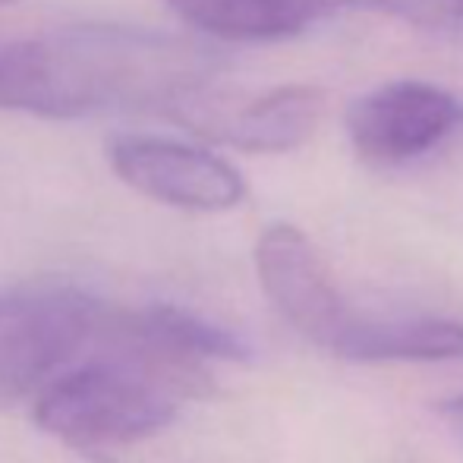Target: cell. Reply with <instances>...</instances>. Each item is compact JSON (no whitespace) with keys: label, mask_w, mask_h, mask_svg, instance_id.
<instances>
[{"label":"cell","mask_w":463,"mask_h":463,"mask_svg":"<svg viewBox=\"0 0 463 463\" xmlns=\"http://www.w3.org/2000/svg\"><path fill=\"white\" fill-rule=\"evenodd\" d=\"M101 299L73 284L0 293V407L44 391L101 328Z\"/></svg>","instance_id":"obj_3"},{"label":"cell","mask_w":463,"mask_h":463,"mask_svg":"<svg viewBox=\"0 0 463 463\" xmlns=\"http://www.w3.org/2000/svg\"><path fill=\"white\" fill-rule=\"evenodd\" d=\"M108 165L139 195L195 214L231 212L246 199V180L231 161L180 139L117 133L104 146Z\"/></svg>","instance_id":"obj_7"},{"label":"cell","mask_w":463,"mask_h":463,"mask_svg":"<svg viewBox=\"0 0 463 463\" xmlns=\"http://www.w3.org/2000/svg\"><path fill=\"white\" fill-rule=\"evenodd\" d=\"M328 108L318 86H278L265 92H231L214 82L180 98L167 117L218 146L240 152L280 155L293 152L316 136Z\"/></svg>","instance_id":"obj_4"},{"label":"cell","mask_w":463,"mask_h":463,"mask_svg":"<svg viewBox=\"0 0 463 463\" xmlns=\"http://www.w3.org/2000/svg\"><path fill=\"white\" fill-rule=\"evenodd\" d=\"M189 25L218 42H278L316 19L306 0H165Z\"/></svg>","instance_id":"obj_8"},{"label":"cell","mask_w":463,"mask_h":463,"mask_svg":"<svg viewBox=\"0 0 463 463\" xmlns=\"http://www.w3.org/2000/svg\"><path fill=\"white\" fill-rule=\"evenodd\" d=\"M306 4L316 13V19L337 10H372L407 19L413 25H426V29L463 25V0H306Z\"/></svg>","instance_id":"obj_11"},{"label":"cell","mask_w":463,"mask_h":463,"mask_svg":"<svg viewBox=\"0 0 463 463\" xmlns=\"http://www.w3.org/2000/svg\"><path fill=\"white\" fill-rule=\"evenodd\" d=\"M148 322L158 328V335H165L171 344H177L180 350L199 356V360H224V363H246L252 360L250 341H243L240 335H233L231 328L212 322L205 316H195L189 309L171 303H152L146 306Z\"/></svg>","instance_id":"obj_10"},{"label":"cell","mask_w":463,"mask_h":463,"mask_svg":"<svg viewBox=\"0 0 463 463\" xmlns=\"http://www.w3.org/2000/svg\"><path fill=\"white\" fill-rule=\"evenodd\" d=\"M441 413H445V420L451 422L458 432H463V394H454L451 401L441 403Z\"/></svg>","instance_id":"obj_12"},{"label":"cell","mask_w":463,"mask_h":463,"mask_svg":"<svg viewBox=\"0 0 463 463\" xmlns=\"http://www.w3.org/2000/svg\"><path fill=\"white\" fill-rule=\"evenodd\" d=\"M224 61L186 35L89 23L0 44V110L80 120L127 110H171L214 82Z\"/></svg>","instance_id":"obj_1"},{"label":"cell","mask_w":463,"mask_h":463,"mask_svg":"<svg viewBox=\"0 0 463 463\" xmlns=\"http://www.w3.org/2000/svg\"><path fill=\"white\" fill-rule=\"evenodd\" d=\"M356 363L463 360V325L448 318H360L341 350Z\"/></svg>","instance_id":"obj_9"},{"label":"cell","mask_w":463,"mask_h":463,"mask_svg":"<svg viewBox=\"0 0 463 463\" xmlns=\"http://www.w3.org/2000/svg\"><path fill=\"white\" fill-rule=\"evenodd\" d=\"M344 127L360 161L403 167L460 133L463 101L435 82L394 80L350 101Z\"/></svg>","instance_id":"obj_6"},{"label":"cell","mask_w":463,"mask_h":463,"mask_svg":"<svg viewBox=\"0 0 463 463\" xmlns=\"http://www.w3.org/2000/svg\"><path fill=\"white\" fill-rule=\"evenodd\" d=\"M256 275L265 297L293 331L341 356L363 316L347 303L328 262L299 227H265L256 240Z\"/></svg>","instance_id":"obj_5"},{"label":"cell","mask_w":463,"mask_h":463,"mask_svg":"<svg viewBox=\"0 0 463 463\" xmlns=\"http://www.w3.org/2000/svg\"><path fill=\"white\" fill-rule=\"evenodd\" d=\"M95 337V356L38 391L35 422L63 445H136L165 432L193 397L212 391L208 363L158 335L146 309H108Z\"/></svg>","instance_id":"obj_2"},{"label":"cell","mask_w":463,"mask_h":463,"mask_svg":"<svg viewBox=\"0 0 463 463\" xmlns=\"http://www.w3.org/2000/svg\"><path fill=\"white\" fill-rule=\"evenodd\" d=\"M6 4H13V0H0V6H6Z\"/></svg>","instance_id":"obj_13"}]
</instances>
